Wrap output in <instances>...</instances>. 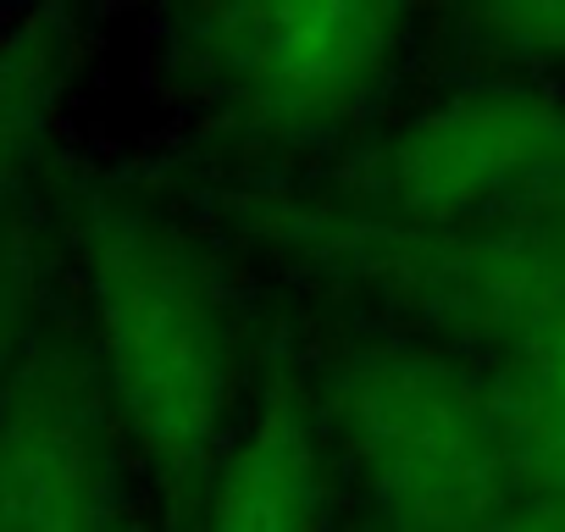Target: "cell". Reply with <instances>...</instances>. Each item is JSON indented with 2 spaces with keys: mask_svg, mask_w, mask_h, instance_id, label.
Segmentation results:
<instances>
[{
  "mask_svg": "<svg viewBox=\"0 0 565 532\" xmlns=\"http://www.w3.org/2000/svg\"><path fill=\"white\" fill-rule=\"evenodd\" d=\"M78 339L167 521H189L249 405L244 317L211 244L156 194L95 183L73 200Z\"/></svg>",
  "mask_w": 565,
  "mask_h": 532,
  "instance_id": "cell-1",
  "label": "cell"
},
{
  "mask_svg": "<svg viewBox=\"0 0 565 532\" xmlns=\"http://www.w3.org/2000/svg\"><path fill=\"white\" fill-rule=\"evenodd\" d=\"M238 227L306 289L372 306L394 333L515 355L565 317V238L532 216L411 222L322 189H255Z\"/></svg>",
  "mask_w": 565,
  "mask_h": 532,
  "instance_id": "cell-2",
  "label": "cell"
},
{
  "mask_svg": "<svg viewBox=\"0 0 565 532\" xmlns=\"http://www.w3.org/2000/svg\"><path fill=\"white\" fill-rule=\"evenodd\" d=\"M300 383L366 532H488L510 510L521 477L499 383L460 350L394 328L339 333Z\"/></svg>",
  "mask_w": 565,
  "mask_h": 532,
  "instance_id": "cell-3",
  "label": "cell"
},
{
  "mask_svg": "<svg viewBox=\"0 0 565 532\" xmlns=\"http://www.w3.org/2000/svg\"><path fill=\"white\" fill-rule=\"evenodd\" d=\"M411 18L355 0H249L167 12V67L211 139L300 161L350 139L383 100Z\"/></svg>",
  "mask_w": 565,
  "mask_h": 532,
  "instance_id": "cell-4",
  "label": "cell"
},
{
  "mask_svg": "<svg viewBox=\"0 0 565 532\" xmlns=\"http://www.w3.org/2000/svg\"><path fill=\"white\" fill-rule=\"evenodd\" d=\"M134 477L78 328L40 317L0 394V532H145Z\"/></svg>",
  "mask_w": 565,
  "mask_h": 532,
  "instance_id": "cell-5",
  "label": "cell"
},
{
  "mask_svg": "<svg viewBox=\"0 0 565 532\" xmlns=\"http://www.w3.org/2000/svg\"><path fill=\"white\" fill-rule=\"evenodd\" d=\"M565 156V111L521 84H466L411 111L333 178L339 194L411 222L521 216Z\"/></svg>",
  "mask_w": 565,
  "mask_h": 532,
  "instance_id": "cell-6",
  "label": "cell"
},
{
  "mask_svg": "<svg viewBox=\"0 0 565 532\" xmlns=\"http://www.w3.org/2000/svg\"><path fill=\"white\" fill-rule=\"evenodd\" d=\"M333 493L311 394L295 366H271L178 532H328Z\"/></svg>",
  "mask_w": 565,
  "mask_h": 532,
  "instance_id": "cell-7",
  "label": "cell"
},
{
  "mask_svg": "<svg viewBox=\"0 0 565 532\" xmlns=\"http://www.w3.org/2000/svg\"><path fill=\"white\" fill-rule=\"evenodd\" d=\"M84 62V23L62 7L0 18V222H12L18 189L40 172L73 78Z\"/></svg>",
  "mask_w": 565,
  "mask_h": 532,
  "instance_id": "cell-8",
  "label": "cell"
},
{
  "mask_svg": "<svg viewBox=\"0 0 565 532\" xmlns=\"http://www.w3.org/2000/svg\"><path fill=\"white\" fill-rule=\"evenodd\" d=\"M493 383L515 449V477L537 482L543 499H565V317L504 355Z\"/></svg>",
  "mask_w": 565,
  "mask_h": 532,
  "instance_id": "cell-9",
  "label": "cell"
},
{
  "mask_svg": "<svg viewBox=\"0 0 565 532\" xmlns=\"http://www.w3.org/2000/svg\"><path fill=\"white\" fill-rule=\"evenodd\" d=\"M40 328V311H34V255L23 244L18 227H0V394L12 389L23 355H29V339Z\"/></svg>",
  "mask_w": 565,
  "mask_h": 532,
  "instance_id": "cell-10",
  "label": "cell"
},
{
  "mask_svg": "<svg viewBox=\"0 0 565 532\" xmlns=\"http://www.w3.org/2000/svg\"><path fill=\"white\" fill-rule=\"evenodd\" d=\"M466 34L493 56L565 62V7H493L466 12Z\"/></svg>",
  "mask_w": 565,
  "mask_h": 532,
  "instance_id": "cell-11",
  "label": "cell"
},
{
  "mask_svg": "<svg viewBox=\"0 0 565 532\" xmlns=\"http://www.w3.org/2000/svg\"><path fill=\"white\" fill-rule=\"evenodd\" d=\"M521 216H532V222H543L548 233H559L565 238V156L548 167V178L537 183V194L526 200V211Z\"/></svg>",
  "mask_w": 565,
  "mask_h": 532,
  "instance_id": "cell-12",
  "label": "cell"
},
{
  "mask_svg": "<svg viewBox=\"0 0 565 532\" xmlns=\"http://www.w3.org/2000/svg\"><path fill=\"white\" fill-rule=\"evenodd\" d=\"M488 532H565V499H537V504L504 510Z\"/></svg>",
  "mask_w": 565,
  "mask_h": 532,
  "instance_id": "cell-13",
  "label": "cell"
}]
</instances>
